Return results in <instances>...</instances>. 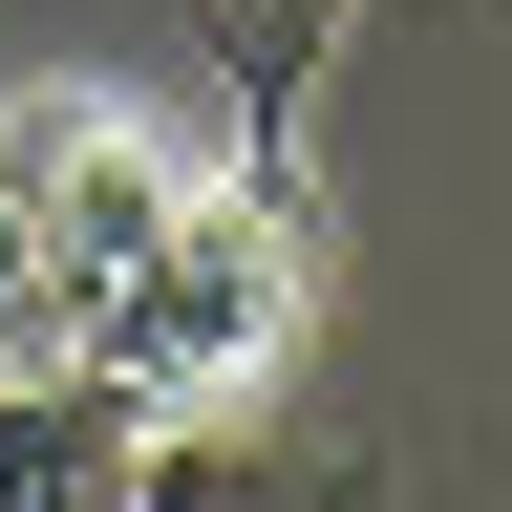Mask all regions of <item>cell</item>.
Wrapping results in <instances>:
<instances>
[{
  "mask_svg": "<svg viewBox=\"0 0 512 512\" xmlns=\"http://www.w3.org/2000/svg\"><path fill=\"white\" fill-rule=\"evenodd\" d=\"M150 448H171V406L107 342L86 363H0V512H107V491H150Z\"/></svg>",
  "mask_w": 512,
  "mask_h": 512,
  "instance_id": "3",
  "label": "cell"
},
{
  "mask_svg": "<svg viewBox=\"0 0 512 512\" xmlns=\"http://www.w3.org/2000/svg\"><path fill=\"white\" fill-rule=\"evenodd\" d=\"M278 342H299V214H278V171L235 150V171H192V192H171V235H150V256H128L107 363L192 427V406H235Z\"/></svg>",
  "mask_w": 512,
  "mask_h": 512,
  "instance_id": "2",
  "label": "cell"
},
{
  "mask_svg": "<svg viewBox=\"0 0 512 512\" xmlns=\"http://www.w3.org/2000/svg\"><path fill=\"white\" fill-rule=\"evenodd\" d=\"M171 150L128 107L86 86H43V107H0V363H86L107 342V299H128V256L171 235Z\"/></svg>",
  "mask_w": 512,
  "mask_h": 512,
  "instance_id": "1",
  "label": "cell"
},
{
  "mask_svg": "<svg viewBox=\"0 0 512 512\" xmlns=\"http://www.w3.org/2000/svg\"><path fill=\"white\" fill-rule=\"evenodd\" d=\"M299 43H320V0H278V43H256V86H278V64H299Z\"/></svg>",
  "mask_w": 512,
  "mask_h": 512,
  "instance_id": "4",
  "label": "cell"
}]
</instances>
